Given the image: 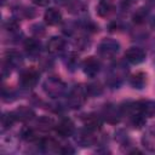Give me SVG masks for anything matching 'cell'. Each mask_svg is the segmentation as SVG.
<instances>
[{"label": "cell", "instance_id": "1", "mask_svg": "<svg viewBox=\"0 0 155 155\" xmlns=\"http://www.w3.org/2000/svg\"><path fill=\"white\" fill-rule=\"evenodd\" d=\"M44 91L47 96H50L51 98H58L62 97L65 93L67 86L65 82L59 79L58 76H51L48 79L45 80V82L42 84Z\"/></svg>", "mask_w": 155, "mask_h": 155}, {"label": "cell", "instance_id": "2", "mask_svg": "<svg viewBox=\"0 0 155 155\" xmlns=\"http://www.w3.org/2000/svg\"><path fill=\"white\" fill-rule=\"evenodd\" d=\"M126 75H127V68L122 63H116L110 67L107 75V82L109 86L116 87L124 81Z\"/></svg>", "mask_w": 155, "mask_h": 155}, {"label": "cell", "instance_id": "3", "mask_svg": "<svg viewBox=\"0 0 155 155\" xmlns=\"http://www.w3.org/2000/svg\"><path fill=\"white\" fill-rule=\"evenodd\" d=\"M87 88L80 86V85H76L74 86L69 93H68V98H67V103L70 108L73 109H78L80 108L85 101H86V97H87Z\"/></svg>", "mask_w": 155, "mask_h": 155}, {"label": "cell", "instance_id": "4", "mask_svg": "<svg viewBox=\"0 0 155 155\" xmlns=\"http://www.w3.org/2000/svg\"><path fill=\"white\" fill-rule=\"evenodd\" d=\"M120 50V44L113 39H103L98 45V54L103 58H113L117 54Z\"/></svg>", "mask_w": 155, "mask_h": 155}, {"label": "cell", "instance_id": "5", "mask_svg": "<svg viewBox=\"0 0 155 155\" xmlns=\"http://www.w3.org/2000/svg\"><path fill=\"white\" fill-rule=\"evenodd\" d=\"M39 71L34 68H28L25 70H23L19 75V85L23 88H33L36 86L38 81H39Z\"/></svg>", "mask_w": 155, "mask_h": 155}, {"label": "cell", "instance_id": "6", "mask_svg": "<svg viewBox=\"0 0 155 155\" xmlns=\"http://www.w3.org/2000/svg\"><path fill=\"white\" fill-rule=\"evenodd\" d=\"M121 116L122 110L114 104H107L102 110V119L109 124H117L121 120Z\"/></svg>", "mask_w": 155, "mask_h": 155}, {"label": "cell", "instance_id": "7", "mask_svg": "<svg viewBox=\"0 0 155 155\" xmlns=\"http://www.w3.org/2000/svg\"><path fill=\"white\" fill-rule=\"evenodd\" d=\"M93 132H94V131H91V130H88V128H86V127H85V130L78 131V133H76V136H75V142H76L79 145L84 147V148H86V147H92V145L96 143V137L93 136Z\"/></svg>", "mask_w": 155, "mask_h": 155}, {"label": "cell", "instance_id": "8", "mask_svg": "<svg viewBox=\"0 0 155 155\" xmlns=\"http://www.w3.org/2000/svg\"><path fill=\"white\" fill-rule=\"evenodd\" d=\"M145 51L140 47H136L132 46L130 47L126 52H125V59L127 62H130L131 64H139L142 62H144L145 59Z\"/></svg>", "mask_w": 155, "mask_h": 155}, {"label": "cell", "instance_id": "9", "mask_svg": "<svg viewBox=\"0 0 155 155\" xmlns=\"http://www.w3.org/2000/svg\"><path fill=\"white\" fill-rule=\"evenodd\" d=\"M82 70L88 78H94L101 70V63L96 57H88L82 63Z\"/></svg>", "mask_w": 155, "mask_h": 155}, {"label": "cell", "instance_id": "10", "mask_svg": "<svg viewBox=\"0 0 155 155\" xmlns=\"http://www.w3.org/2000/svg\"><path fill=\"white\" fill-rule=\"evenodd\" d=\"M54 130H56V132H57L61 137H69V136H73L74 132H75L74 124H73V121L69 120V119H63V120H61V121L54 126Z\"/></svg>", "mask_w": 155, "mask_h": 155}, {"label": "cell", "instance_id": "11", "mask_svg": "<svg viewBox=\"0 0 155 155\" xmlns=\"http://www.w3.org/2000/svg\"><path fill=\"white\" fill-rule=\"evenodd\" d=\"M12 115L16 120L22 121V122H27V121H30L31 119H34L35 113L31 108L25 107V105H21L12 111Z\"/></svg>", "mask_w": 155, "mask_h": 155}, {"label": "cell", "instance_id": "12", "mask_svg": "<svg viewBox=\"0 0 155 155\" xmlns=\"http://www.w3.org/2000/svg\"><path fill=\"white\" fill-rule=\"evenodd\" d=\"M47 51L51 54H59L65 48V40L61 36H52L47 42Z\"/></svg>", "mask_w": 155, "mask_h": 155}, {"label": "cell", "instance_id": "13", "mask_svg": "<svg viewBox=\"0 0 155 155\" xmlns=\"http://www.w3.org/2000/svg\"><path fill=\"white\" fill-rule=\"evenodd\" d=\"M24 48H25V52L28 54L29 58L31 59H35L40 56V52H41V44L39 40L36 39H28L24 44Z\"/></svg>", "mask_w": 155, "mask_h": 155}, {"label": "cell", "instance_id": "14", "mask_svg": "<svg viewBox=\"0 0 155 155\" xmlns=\"http://www.w3.org/2000/svg\"><path fill=\"white\" fill-rule=\"evenodd\" d=\"M82 122L86 128H88L91 131H98L102 126V116H99L94 113H91L82 117Z\"/></svg>", "mask_w": 155, "mask_h": 155}, {"label": "cell", "instance_id": "15", "mask_svg": "<svg viewBox=\"0 0 155 155\" xmlns=\"http://www.w3.org/2000/svg\"><path fill=\"white\" fill-rule=\"evenodd\" d=\"M137 110L144 117H151L155 115V102L154 101H140L134 103Z\"/></svg>", "mask_w": 155, "mask_h": 155}, {"label": "cell", "instance_id": "16", "mask_svg": "<svg viewBox=\"0 0 155 155\" xmlns=\"http://www.w3.org/2000/svg\"><path fill=\"white\" fill-rule=\"evenodd\" d=\"M44 19H45L46 24H48V25H57L62 21V13L59 10H57L54 7H50L46 10V12L44 15Z\"/></svg>", "mask_w": 155, "mask_h": 155}, {"label": "cell", "instance_id": "17", "mask_svg": "<svg viewBox=\"0 0 155 155\" xmlns=\"http://www.w3.org/2000/svg\"><path fill=\"white\" fill-rule=\"evenodd\" d=\"M142 143L144 148H147L148 150L155 151V124L147 130V132L142 138Z\"/></svg>", "mask_w": 155, "mask_h": 155}, {"label": "cell", "instance_id": "18", "mask_svg": "<svg viewBox=\"0 0 155 155\" xmlns=\"http://www.w3.org/2000/svg\"><path fill=\"white\" fill-rule=\"evenodd\" d=\"M5 63L10 68H18L23 64V57L17 51H8L5 56Z\"/></svg>", "mask_w": 155, "mask_h": 155}, {"label": "cell", "instance_id": "19", "mask_svg": "<svg viewBox=\"0 0 155 155\" xmlns=\"http://www.w3.org/2000/svg\"><path fill=\"white\" fill-rule=\"evenodd\" d=\"M114 11V4L110 0H102L97 6V12L101 17H108Z\"/></svg>", "mask_w": 155, "mask_h": 155}, {"label": "cell", "instance_id": "20", "mask_svg": "<svg viewBox=\"0 0 155 155\" xmlns=\"http://www.w3.org/2000/svg\"><path fill=\"white\" fill-rule=\"evenodd\" d=\"M130 84L132 85V87L137 88V90H142L145 84H147V76L144 73H136L134 75L131 76L130 79Z\"/></svg>", "mask_w": 155, "mask_h": 155}, {"label": "cell", "instance_id": "21", "mask_svg": "<svg viewBox=\"0 0 155 155\" xmlns=\"http://www.w3.org/2000/svg\"><path fill=\"white\" fill-rule=\"evenodd\" d=\"M41 147L45 151H48V153H54V151H59V143L56 142L54 139L52 138H45L42 142H41Z\"/></svg>", "mask_w": 155, "mask_h": 155}, {"label": "cell", "instance_id": "22", "mask_svg": "<svg viewBox=\"0 0 155 155\" xmlns=\"http://www.w3.org/2000/svg\"><path fill=\"white\" fill-rule=\"evenodd\" d=\"M21 136H22V138H24L28 142H34L38 139V136L31 127H24L21 132Z\"/></svg>", "mask_w": 155, "mask_h": 155}, {"label": "cell", "instance_id": "23", "mask_svg": "<svg viewBox=\"0 0 155 155\" xmlns=\"http://www.w3.org/2000/svg\"><path fill=\"white\" fill-rule=\"evenodd\" d=\"M16 121V119L13 117L12 113H5L1 116V126H2V131H5L6 128L11 127V125Z\"/></svg>", "mask_w": 155, "mask_h": 155}, {"label": "cell", "instance_id": "24", "mask_svg": "<svg viewBox=\"0 0 155 155\" xmlns=\"http://www.w3.org/2000/svg\"><path fill=\"white\" fill-rule=\"evenodd\" d=\"M53 126H54L53 120L50 119V117H47V116H44V117H41V119L38 121V127H39L40 130H42V131H47V130L52 128Z\"/></svg>", "mask_w": 155, "mask_h": 155}, {"label": "cell", "instance_id": "25", "mask_svg": "<svg viewBox=\"0 0 155 155\" xmlns=\"http://www.w3.org/2000/svg\"><path fill=\"white\" fill-rule=\"evenodd\" d=\"M65 64L70 70H75L79 65V57L75 53H70L68 56V59L65 61Z\"/></svg>", "mask_w": 155, "mask_h": 155}, {"label": "cell", "instance_id": "26", "mask_svg": "<svg viewBox=\"0 0 155 155\" xmlns=\"http://www.w3.org/2000/svg\"><path fill=\"white\" fill-rule=\"evenodd\" d=\"M145 17H147V11H144V8H139V10L136 12V15L133 16V19H134V22H137V23H142V22H144Z\"/></svg>", "mask_w": 155, "mask_h": 155}, {"label": "cell", "instance_id": "27", "mask_svg": "<svg viewBox=\"0 0 155 155\" xmlns=\"http://www.w3.org/2000/svg\"><path fill=\"white\" fill-rule=\"evenodd\" d=\"M31 1L38 6H46L50 2V0H31Z\"/></svg>", "mask_w": 155, "mask_h": 155}, {"label": "cell", "instance_id": "28", "mask_svg": "<svg viewBox=\"0 0 155 155\" xmlns=\"http://www.w3.org/2000/svg\"><path fill=\"white\" fill-rule=\"evenodd\" d=\"M56 2H57V4L65 5V4H68V2H69V0H56Z\"/></svg>", "mask_w": 155, "mask_h": 155}, {"label": "cell", "instance_id": "29", "mask_svg": "<svg viewBox=\"0 0 155 155\" xmlns=\"http://www.w3.org/2000/svg\"><path fill=\"white\" fill-rule=\"evenodd\" d=\"M153 25H154V28H155V19H154V23H153Z\"/></svg>", "mask_w": 155, "mask_h": 155}]
</instances>
